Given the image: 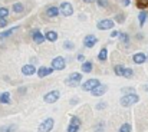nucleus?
<instances>
[{
  "instance_id": "15",
  "label": "nucleus",
  "mask_w": 148,
  "mask_h": 132,
  "mask_svg": "<svg viewBox=\"0 0 148 132\" xmlns=\"http://www.w3.org/2000/svg\"><path fill=\"white\" fill-rule=\"evenodd\" d=\"M106 89L108 88H106L105 85H102V83H101V85H98L95 89H92V90H91V93H92L94 96H102V95L106 92Z\"/></svg>"
},
{
  "instance_id": "17",
  "label": "nucleus",
  "mask_w": 148,
  "mask_h": 132,
  "mask_svg": "<svg viewBox=\"0 0 148 132\" xmlns=\"http://www.w3.org/2000/svg\"><path fill=\"white\" fill-rule=\"evenodd\" d=\"M147 17H148V13L145 12V10L140 12V14H138V22H140V26H144V25H145Z\"/></svg>"
},
{
  "instance_id": "33",
  "label": "nucleus",
  "mask_w": 148,
  "mask_h": 132,
  "mask_svg": "<svg viewBox=\"0 0 148 132\" xmlns=\"http://www.w3.org/2000/svg\"><path fill=\"white\" fill-rule=\"evenodd\" d=\"M122 92H124V93H135L134 88H124L122 89Z\"/></svg>"
},
{
  "instance_id": "38",
  "label": "nucleus",
  "mask_w": 148,
  "mask_h": 132,
  "mask_svg": "<svg viewBox=\"0 0 148 132\" xmlns=\"http://www.w3.org/2000/svg\"><path fill=\"white\" fill-rule=\"evenodd\" d=\"M122 4H124V6H128V4H130V0H122Z\"/></svg>"
},
{
  "instance_id": "3",
  "label": "nucleus",
  "mask_w": 148,
  "mask_h": 132,
  "mask_svg": "<svg viewBox=\"0 0 148 132\" xmlns=\"http://www.w3.org/2000/svg\"><path fill=\"white\" fill-rule=\"evenodd\" d=\"M81 125H82V121L78 116H72L71 118V124L68 127V132H78L79 128H81Z\"/></svg>"
},
{
  "instance_id": "19",
  "label": "nucleus",
  "mask_w": 148,
  "mask_h": 132,
  "mask_svg": "<svg viewBox=\"0 0 148 132\" xmlns=\"http://www.w3.org/2000/svg\"><path fill=\"white\" fill-rule=\"evenodd\" d=\"M59 12H60V10H59L58 7H55V6H52V7H49V9L46 10V13H48L49 17H56V16L59 14Z\"/></svg>"
},
{
  "instance_id": "37",
  "label": "nucleus",
  "mask_w": 148,
  "mask_h": 132,
  "mask_svg": "<svg viewBox=\"0 0 148 132\" xmlns=\"http://www.w3.org/2000/svg\"><path fill=\"white\" fill-rule=\"evenodd\" d=\"M84 59H85L84 55H78V60H79V62H84Z\"/></svg>"
},
{
  "instance_id": "8",
  "label": "nucleus",
  "mask_w": 148,
  "mask_h": 132,
  "mask_svg": "<svg viewBox=\"0 0 148 132\" xmlns=\"http://www.w3.org/2000/svg\"><path fill=\"white\" fill-rule=\"evenodd\" d=\"M98 85H101L98 79H88L86 82H84L82 89H84V90H86V92H91L92 89H95L97 86H98Z\"/></svg>"
},
{
  "instance_id": "30",
  "label": "nucleus",
  "mask_w": 148,
  "mask_h": 132,
  "mask_svg": "<svg viewBox=\"0 0 148 132\" xmlns=\"http://www.w3.org/2000/svg\"><path fill=\"white\" fill-rule=\"evenodd\" d=\"M115 20H116L118 23H122V22L125 20V16H124V14H116V16H115Z\"/></svg>"
},
{
  "instance_id": "4",
  "label": "nucleus",
  "mask_w": 148,
  "mask_h": 132,
  "mask_svg": "<svg viewBox=\"0 0 148 132\" xmlns=\"http://www.w3.org/2000/svg\"><path fill=\"white\" fill-rule=\"evenodd\" d=\"M59 98H60V92H59V90H50L49 93H46V95L43 96V101H45L46 103H55Z\"/></svg>"
},
{
  "instance_id": "26",
  "label": "nucleus",
  "mask_w": 148,
  "mask_h": 132,
  "mask_svg": "<svg viewBox=\"0 0 148 132\" xmlns=\"http://www.w3.org/2000/svg\"><path fill=\"white\" fill-rule=\"evenodd\" d=\"M132 76H134V70H132L131 68H125V70H124V78L130 79V78H132Z\"/></svg>"
},
{
  "instance_id": "29",
  "label": "nucleus",
  "mask_w": 148,
  "mask_h": 132,
  "mask_svg": "<svg viewBox=\"0 0 148 132\" xmlns=\"http://www.w3.org/2000/svg\"><path fill=\"white\" fill-rule=\"evenodd\" d=\"M7 16H9V10H7L6 7H0V19H1V17L6 19Z\"/></svg>"
},
{
  "instance_id": "7",
  "label": "nucleus",
  "mask_w": 148,
  "mask_h": 132,
  "mask_svg": "<svg viewBox=\"0 0 148 132\" xmlns=\"http://www.w3.org/2000/svg\"><path fill=\"white\" fill-rule=\"evenodd\" d=\"M115 25H114V20H111V19H103V20H99L98 25H97V27H98L99 30H108V29H112Z\"/></svg>"
},
{
  "instance_id": "10",
  "label": "nucleus",
  "mask_w": 148,
  "mask_h": 132,
  "mask_svg": "<svg viewBox=\"0 0 148 132\" xmlns=\"http://www.w3.org/2000/svg\"><path fill=\"white\" fill-rule=\"evenodd\" d=\"M97 43H98V38H95V36H92V35H88V36H85V39H84V46H85V47H94Z\"/></svg>"
},
{
  "instance_id": "27",
  "label": "nucleus",
  "mask_w": 148,
  "mask_h": 132,
  "mask_svg": "<svg viewBox=\"0 0 148 132\" xmlns=\"http://www.w3.org/2000/svg\"><path fill=\"white\" fill-rule=\"evenodd\" d=\"M118 132H131V125L130 124H122Z\"/></svg>"
},
{
  "instance_id": "18",
  "label": "nucleus",
  "mask_w": 148,
  "mask_h": 132,
  "mask_svg": "<svg viewBox=\"0 0 148 132\" xmlns=\"http://www.w3.org/2000/svg\"><path fill=\"white\" fill-rule=\"evenodd\" d=\"M0 103H4V105L10 103V93H9V92L0 93Z\"/></svg>"
},
{
  "instance_id": "24",
  "label": "nucleus",
  "mask_w": 148,
  "mask_h": 132,
  "mask_svg": "<svg viewBox=\"0 0 148 132\" xmlns=\"http://www.w3.org/2000/svg\"><path fill=\"white\" fill-rule=\"evenodd\" d=\"M114 70H115V75H118V76H124V70H125V68H124L122 65H116V66L114 68Z\"/></svg>"
},
{
  "instance_id": "40",
  "label": "nucleus",
  "mask_w": 148,
  "mask_h": 132,
  "mask_svg": "<svg viewBox=\"0 0 148 132\" xmlns=\"http://www.w3.org/2000/svg\"><path fill=\"white\" fill-rule=\"evenodd\" d=\"M84 1H86V3H94L95 0H84Z\"/></svg>"
},
{
  "instance_id": "35",
  "label": "nucleus",
  "mask_w": 148,
  "mask_h": 132,
  "mask_svg": "<svg viewBox=\"0 0 148 132\" xmlns=\"http://www.w3.org/2000/svg\"><path fill=\"white\" fill-rule=\"evenodd\" d=\"M105 106H106V103H103V102H101V103H98V105H97V109H103Z\"/></svg>"
},
{
  "instance_id": "36",
  "label": "nucleus",
  "mask_w": 148,
  "mask_h": 132,
  "mask_svg": "<svg viewBox=\"0 0 148 132\" xmlns=\"http://www.w3.org/2000/svg\"><path fill=\"white\" fill-rule=\"evenodd\" d=\"M118 36H119V32H116V30H114L111 33V38H118Z\"/></svg>"
},
{
  "instance_id": "11",
  "label": "nucleus",
  "mask_w": 148,
  "mask_h": 132,
  "mask_svg": "<svg viewBox=\"0 0 148 132\" xmlns=\"http://www.w3.org/2000/svg\"><path fill=\"white\" fill-rule=\"evenodd\" d=\"M32 39H33V40H35V42H36L38 44L43 43V42L46 40V38H45V36H43V35L40 33V30H39V29H38V30H33V32H32Z\"/></svg>"
},
{
  "instance_id": "13",
  "label": "nucleus",
  "mask_w": 148,
  "mask_h": 132,
  "mask_svg": "<svg viewBox=\"0 0 148 132\" xmlns=\"http://www.w3.org/2000/svg\"><path fill=\"white\" fill-rule=\"evenodd\" d=\"M132 60H134V63L141 65V63H144V62L147 60V55H145V53H135V55L132 56Z\"/></svg>"
},
{
  "instance_id": "14",
  "label": "nucleus",
  "mask_w": 148,
  "mask_h": 132,
  "mask_svg": "<svg viewBox=\"0 0 148 132\" xmlns=\"http://www.w3.org/2000/svg\"><path fill=\"white\" fill-rule=\"evenodd\" d=\"M53 72V68H46V66H42V68H39L38 69V76L39 78H45V76H48Z\"/></svg>"
},
{
  "instance_id": "25",
  "label": "nucleus",
  "mask_w": 148,
  "mask_h": 132,
  "mask_svg": "<svg viewBox=\"0 0 148 132\" xmlns=\"http://www.w3.org/2000/svg\"><path fill=\"white\" fill-rule=\"evenodd\" d=\"M12 9H13V12H14V13H22L25 7H23V4H22V3H14Z\"/></svg>"
},
{
  "instance_id": "5",
  "label": "nucleus",
  "mask_w": 148,
  "mask_h": 132,
  "mask_svg": "<svg viewBox=\"0 0 148 132\" xmlns=\"http://www.w3.org/2000/svg\"><path fill=\"white\" fill-rule=\"evenodd\" d=\"M65 66H66V62H65V59L62 56H58V57H55L52 60V68L55 70H63Z\"/></svg>"
},
{
  "instance_id": "41",
  "label": "nucleus",
  "mask_w": 148,
  "mask_h": 132,
  "mask_svg": "<svg viewBox=\"0 0 148 132\" xmlns=\"http://www.w3.org/2000/svg\"><path fill=\"white\" fill-rule=\"evenodd\" d=\"M144 89H145V90H148V85H145V86H144Z\"/></svg>"
},
{
  "instance_id": "12",
  "label": "nucleus",
  "mask_w": 148,
  "mask_h": 132,
  "mask_svg": "<svg viewBox=\"0 0 148 132\" xmlns=\"http://www.w3.org/2000/svg\"><path fill=\"white\" fill-rule=\"evenodd\" d=\"M22 73L26 75V76H32V75L36 73V68H35L33 65H25V66L22 68Z\"/></svg>"
},
{
  "instance_id": "32",
  "label": "nucleus",
  "mask_w": 148,
  "mask_h": 132,
  "mask_svg": "<svg viewBox=\"0 0 148 132\" xmlns=\"http://www.w3.org/2000/svg\"><path fill=\"white\" fill-rule=\"evenodd\" d=\"M97 3H98L101 7H106L108 6V0H97Z\"/></svg>"
},
{
  "instance_id": "1",
  "label": "nucleus",
  "mask_w": 148,
  "mask_h": 132,
  "mask_svg": "<svg viewBox=\"0 0 148 132\" xmlns=\"http://www.w3.org/2000/svg\"><path fill=\"white\" fill-rule=\"evenodd\" d=\"M138 101H140L138 95H135V93H127V95H124L121 98V105L127 108V106H131V105L137 103Z\"/></svg>"
},
{
  "instance_id": "23",
  "label": "nucleus",
  "mask_w": 148,
  "mask_h": 132,
  "mask_svg": "<svg viewBox=\"0 0 148 132\" xmlns=\"http://www.w3.org/2000/svg\"><path fill=\"white\" fill-rule=\"evenodd\" d=\"M82 70H84L85 73L92 72V63H91V62H84V63H82Z\"/></svg>"
},
{
  "instance_id": "22",
  "label": "nucleus",
  "mask_w": 148,
  "mask_h": 132,
  "mask_svg": "<svg viewBox=\"0 0 148 132\" xmlns=\"http://www.w3.org/2000/svg\"><path fill=\"white\" fill-rule=\"evenodd\" d=\"M106 57H108V50H106V47H103V49L99 52L98 59L101 60V62H105V60H106Z\"/></svg>"
},
{
  "instance_id": "20",
  "label": "nucleus",
  "mask_w": 148,
  "mask_h": 132,
  "mask_svg": "<svg viewBox=\"0 0 148 132\" xmlns=\"http://www.w3.org/2000/svg\"><path fill=\"white\" fill-rule=\"evenodd\" d=\"M14 30H17V26H14V27H12V29H7V30L1 32V33H0V38H1V39H3V38H9L10 35L14 33Z\"/></svg>"
},
{
  "instance_id": "21",
  "label": "nucleus",
  "mask_w": 148,
  "mask_h": 132,
  "mask_svg": "<svg viewBox=\"0 0 148 132\" xmlns=\"http://www.w3.org/2000/svg\"><path fill=\"white\" fill-rule=\"evenodd\" d=\"M118 38H119V40L122 42L124 46H128V44H130V36H128L127 33H119Z\"/></svg>"
},
{
  "instance_id": "28",
  "label": "nucleus",
  "mask_w": 148,
  "mask_h": 132,
  "mask_svg": "<svg viewBox=\"0 0 148 132\" xmlns=\"http://www.w3.org/2000/svg\"><path fill=\"white\" fill-rule=\"evenodd\" d=\"M14 125H9V127H1L0 128V132H13L14 131Z\"/></svg>"
},
{
  "instance_id": "31",
  "label": "nucleus",
  "mask_w": 148,
  "mask_h": 132,
  "mask_svg": "<svg viewBox=\"0 0 148 132\" xmlns=\"http://www.w3.org/2000/svg\"><path fill=\"white\" fill-rule=\"evenodd\" d=\"M63 47H65V49H68V50H69V49H73V43H72V42H69V40H66V42L63 43Z\"/></svg>"
},
{
  "instance_id": "2",
  "label": "nucleus",
  "mask_w": 148,
  "mask_h": 132,
  "mask_svg": "<svg viewBox=\"0 0 148 132\" xmlns=\"http://www.w3.org/2000/svg\"><path fill=\"white\" fill-rule=\"evenodd\" d=\"M53 125H55V121H53L52 118H48V119H45V121L39 125L38 132H50L52 128H53Z\"/></svg>"
},
{
  "instance_id": "16",
  "label": "nucleus",
  "mask_w": 148,
  "mask_h": 132,
  "mask_svg": "<svg viewBox=\"0 0 148 132\" xmlns=\"http://www.w3.org/2000/svg\"><path fill=\"white\" fill-rule=\"evenodd\" d=\"M45 38H46V40H49V42H56V40H58V33H56L55 30H48L46 35H45Z\"/></svg>"
},
{
  "instance_id": "34",
  "label": "nucleus",
  "mask_w": 148,
  "mask_h": 132,
  "mask_svg": "<svg viewBox=\"0 0 148 132\" xmlns=\"http://www.w3.org/2000/svg\"><path fill=\"white\" fill-rule=\"evenodd\" d=\"M6 26H7V20L4 17H1L0 19V27H6Z\"/></svg>"
},
{
  "instance_id": "6",
  "label": "nucleus",
  "mask_w": 148,
  "mask_h": 132,
  "mask_svg": "<svg viewBox=\"0 0 148 132\" xmlns=\"http://www.w3.org/2000/svg\"><path fill=\"white\" fill-rule=\"evenodd\" d=\"M81 81H82V75L78 73V72H73V73H71L69 78L66 79V83H68V85H72V86H76Z\"/></svg>"
},
{
  "instance_id": "39",
  "label": "nucleus",
  "mask_w": 148,
  "mask_h": 132,
  "mask_svg": "<svg viewBox=\"0 0 148 132\" xmlns=\"http://www.w3.org/2000/svg\"><path fill=\"white\" fill-rule=\"evenodd\" d=\"M141 3H143V4H148V0H140V4H141Z\"/></svg>"
},
{
  "instance_id": "9",
  "label": "nucleus",
  "mask_w": 148,
  "mask_h": 132,
  "mask_svg": "<svg viewBox=\"0 0 148 132\" xmlns=\"http://www.w3.org/2000/svg\"><path fill=\"white\" fill-rule=\"evenodd\" d=\"M60 13H62L63 16H71V14L73 13V7H72V4L68 3V1H63V3L60 4Z\"/></svg>"
}]
</instances>
